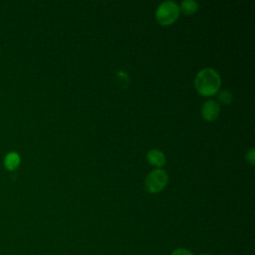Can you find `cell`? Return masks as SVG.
Wrapping results in <instances>:
<instances>
[{
    "instance_id": "6da1fadb",
    "label": "cell",
    "mask_w": 255,
    "mask_h": 255,
    "mask_svg": "<svg viewBox=\"0 0 255 255\" xmlns=\"http://www.w3.org/2000/svg\"><path fill=\"white\" fill-rule=\"evenodd\" d=\"M194 86L201 96L210 97L218 93L221 86V79L214 69L204 68L197 73L194 79Z\"/></svg>"
},
{
    "instance_id": "7a4b0ae2",
    "label": "cell",
    "mask_w": 255,
    "mask_h": 255,
    "mask_svg": "<svg viewBox=\"0 0 255 255\" xmlns=\"http://www.w3.org/2000/svg\"><path fill=\"white\" fill-rule=\"evenodd\" d=\"M179 6L173 1L162 2L155 11V19L162 26L171 25L179 16Z\"/></svg>"
},
{
    "instance_id": "3957f363",
    "label": "cell",
    "mask_w": 255,
    "mask_h": 255,
    "mask_svg": "<svg viewBox=\"0 0 255 255\" xmlns=\"http://www.w3.org/2000/svg\"><path fill=\"white\" fill-rule=\"evenodd\" d=\"M167 182L168 175L166 171L161 168H155L146 175L144 186L149 193H158L165 188Z\"/></svg>"
},
{
    "instance_id": "277c9868",
    "label": "cell",
    "mask_w": 255,
    "mask_h": 255,
    "mask_svg": "<svg viewBox=\"0 0 255 255\" xmlns=\"http://www.w3.org/2000/svg\"><path fill=\"white\" fill-rule=\"evenodd\" d=\"M220 114V106L215 100H207L201 107V115L205 121L212 122Z\"/></svg>"
},
{
    "instance_id": "5b68a950",
    "label": "cell",
    "mask_w": 255,
    "mask_h": 255,
    "mask_svg": "<svg viewBox=\"0 0 255 255\" xmlns=\"http://www.w3.org/2000/svg\"><path fill=\"white\" fill-rule=\"evenodd\" d=\"M146 159H147V161H148L151 165L156 166V167H158V168L161 167V166H163V165L165 164V161H166L164 153H163L161 150L156 149V148L150 149V150L147 151V153H146Z\"/></svg>"
},
{
    "instance_id": "8992f818",
    "label": "cell",
    "mask_w": 255,
    "mask_h": 255,
    "mask_svg": "<svg viewBox=\"0 0 255 255\" xmlns=\"http://www.w3.org/2000/svg\"><path fill=\"white\" fill-rule=\"evenodd\" d=\"M20 164V155L15 152L11 151L6 154L4 159V165L8 170H15Z\"/></svg>"
},
{
    "instance_id": "52a82bcc",
    "label": "cell",
    "mask_w": 255,
    "mask_h": 255,
    "mask_svg": "<svg viewBox=\"0 0 255 255\" xmlns=\"http://www.w3.org/2000/svg\"><path fill=\"white\" fill-rule=\"evenodd\" d=\"M198 9V4L197 2L193 1V0H185L182 1L179 7V10H181V12L185 15H191L193 13H195Z\"/></svg>"
},
{
    "instance_id": "ba28073f",
    "label": "cell",
    "mask_w": 255,
    "mask_h": 255,
    "mask_svg": "<svg viewBox=\"0 0 255 255\" xmlns=\"http://www.w3.org/2000/svg\"><path fill=\"white\" fill-rule=\"evenodd\" d=\"M217 99L221 104L228 105L232 101V94L226 90H223L217 94Z\"/></svg>"
},
{
    "instance_id": "9c48e42d",
    "label": "cell",
    "mask_w": 255,
    "mask_h": 255,
    "mask_svg": "<svg viewBox=\"0 0 255 255\" xmlns=\"http://www.w3.org/2000/svg\"><path fill=\"white\" fill-rule=\"evenodd\" d=\"M170 255H194L190 250L184 247H177L173 249L170 253Z\"/></svg>"
},
{
    "instance_id": "30bf717a",
    "label": "cell",
    "mask_w": 255,
    "mask_h": 255,
    "mask_svg": "<svg viewBox=\"0 0 255 255\" xmlns=\"http://www.w3.org/2000/svg\"><path fill=\"white\" fill-rule=\"evenodd\" d=\"M246 160L249 163L254 164V148H251L250 150L247 151V153H246Z\"/></svg>"
},
{
    "instance_id": "8fae6325",
    "label": "cell",
    "mask_w": 255,
    "mask_h": 255,
    "mask_svg": "<svg viewBox=\"0 0 255 255\" xmlns=\"http://www.w3.org/2000/svg\"><path fill=\"white\" fill-rule=\"evenodd\" d=\"M200 255H211V254H209V253H202V254H200Z\"/></svg>"
}]
</instances>
